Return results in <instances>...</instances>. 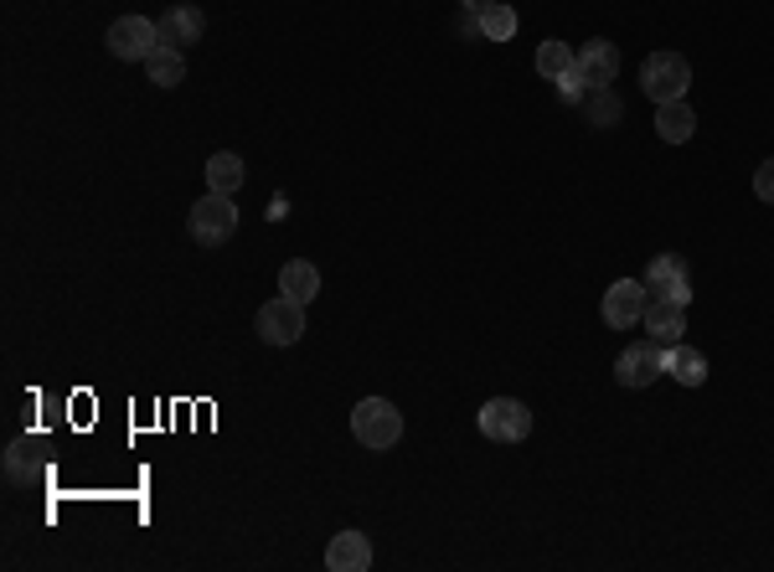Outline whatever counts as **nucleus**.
Wrapping results in <instances>:
<instances>
[{
	"mask_svg": "<svg viewBox=\"0 0 774 572\" xmlns=\"http://www.w3.org/2000/svg\"><path fill=\"white\" fill-rule=\"evenodd\" d=\"M692 129H697V114L686 98H671V104H656V135L667 144H686L692 140Z\"/></svg>",
	"mask_w": 774,
	"mask_h": 572,
	"instance_id": "2eb2a0df",
	"label": "nucleus"
},
{
	"mask_svg": "<svg viewBox=\"0 0 774 572\" xmlns=\"http://www.w3.org/2000/svg\"><path fill=\"white\" fill-rule=\"evenodd\" d=\"M650 330V340H661V346H677L686 330V304L677 300H650L646 304V320H640Z\"/></svg>",
	"mask_w": 774,
	"mask_h": 572,
	"instance_id": "ddd939ff",
	"label": "nucleus"
},
{
	"mask_svg": "<svg viewBox=\"0 0 774 572\" xmlns=\"http://www.w3.org/2000/svg\"><path fill=\"white\" fill-rule=\"evenodd\" d=\"M253 330H258L264 346H294V340L305 336V304H294V300L279 294V300H269L264 310H258Z\"/></svg>",
	"mask_w": 774,
	"mask_h": 572,
	"instance_id": "0eeeda50",
	"label": "nucleus"
},
{
	"mask_svg": "<svg viewBox=\"0 0 774 572\" xmlns=\"http://www.w3.org/2000/svg\"><path fill=\"white\" fill-rule=\"evenodd\" d=\"M754 191H759V201H770V207H774V155L754 171Z\"/></svg>",
	"mask_w": 774,
	"mask_h": 572,
	"instance_id": "5701e85b",
	"label": "nucleus"
},
{
	"mask_svg": "<svg viewBox=\"0 0 774 572\" xmlns=\"http://www.w3.org/2000/svg\"><path fill=\"white\" fill-rule=\"evenodd\" d=\"M460 5H465V11H486L490 0H460Z\"/></svg>",
	"mask_w": 774,
	"mask_h": 572,
	"instance_id": "393cba45",
	"label": "nucleus"
},
{
	"mask_svg": "<svg viewBox=\"0 0 774 572\" xmlns=\"http://www.w3.org/2000/svg\"><path fill=\"white\" fill-rule=\"evenodd\" d=\"M325 568L331 572H367L372 568V541L361 532H336L331 547H325Z\"/></svg>",
	"mask_w": 774,
	"mask_h": 572,
	"instance_id": "f8f14e48",
	"label": "nucleus"
},
{
	"mask_svg": "<svg viewBox=\"0 0 774 572\" xmlns=\"http://www.w3.org/2000/svg\"><path fill=\"white\" fill-rule=\"evenodd\" d=\"M238 186H243V161H238L233 150H217L212 161H207V191L238 197Z\"/></svg>",
	"mask_w": 774,
	"mask_h": 572,
	"instance_id": "a211bd4d",
	"label": "nucleus"
},
{
	"mask_svg": "<svg viewBox=\"0 0 774 572\" xmlns=\"http://www.w3.org/2000/svg\"><path fill=\"white\" fill-rule=\"evenodd\" d=\"M475 423H481V433H486L490 444H522L527 433H532V412L517 397H490Z\"/></svg>",
	"mask_w": 774,
	"mask_h": 572,
	"instance_id": "20e7f679",
	"label": "nucleus"
},
{
	"mask_svg": "<svg viewBox=\"0 0 774 572\" xmlns=\"http://www.w3.org/2000/svg\"><path fill=\"white\" fill-rule=\"evenodd\" d=\"M646 284L640 279H620V284H610V294H604V304H599V315H604V325L610 330H631V325L646 320Z\"/></svg>",
	"mask_w": 774,
	"mask_h": 572,
	"instance_id": "1a4fd4ad",
	"label": "nucleus"
},
{
	"mask_svg": "<svg viewBox=\"0 0 774 572\" xmlns=\"http://www.w3.org/2000/svg\"><path fill=\"white\" fill-rule=\"evenodd\" d=\"M351 433H357L361 448L382 454V448H393L403 439V412L388 397H361L357 408H351Z\"/></svg>",
	"mask_w": 774,
	"mask_h": 572,
	"instance_id": "f257e3e1",
	"label": "nucleus"
},
{
	"mask_svg": "<svg viewBox=\"0 0 774 572\" xmlns=\"http://www.w3.org/2000/svg\"><path fill=\"white\" fill-rule=\"evenodd\" d=\"M640 89L656 98V104H671V98H686L692 89V62L682 52H650L640 62Z\"/></svg>",
	"mask_w": 774,
	"mask_h": 572,
	"instance_id": "f03ea898",
	"label": "nucleus"
},
{
	"mask_svg": "<svg viewBox=\"0 0 774 572\" xmlns=\"http://www.w3.org/2000/svg\"><path fill=\"white\" fill-rule=\"evenodd\" d=\"M279 294L294 304H310L321 294V269H315L310 258H289L285 269H279Z\"/></svg>",
	"mask_w": 774,
	"mask_h": 572,
	"instance_id": "4468645a",
	"label": "nucleus"
},
{
	"mask_svg": "<svg viewBox=\"0 0 774 572\" xmlns=\"http://www.w3.org/2000/svg\"><path fill=\"white\" fill-rule=\"evenodd\" d=\"M574 68H578V52H568V42H542V47H538V72H542V78H553V83H558V78H568Z\"/></svg>",
	"mask_w": 774,
	"mask_h": 572,
	"instance_id": "412c9836",
	"label": "nucleus"
},
{
	"mask_svg": "<svg viewBox=\"0 0 774 572\" xmlns=\"http://www.w3.org/2000/svg\"><path fill=\"white\" fill-rule=\"evenodd\" d=\"M145 78L155 83V89H176L181 78H186V52L181 47H155V52L145 57Z\"/></svg>",
	"mask_w": 774,
	"mask_h": 572,
	"instance_id": "f3484780",
	"label": "nucleus"
},
{
	"mask_svg": "<svg viewBox=\"0 0 774 572\" xmlns=\"http://www.w3.org/2000/svg\"><path fill=\"white\" fill-rule=\"evenodd\" d=\"M186 227H192V237H197L201 248H222V243L238 233V207H233V197H217V191H207V197L192 207Z\"/></svg>",
	"mask_w": 774,
	"mask_h": 572,
	"instance_id": "7ed1b4c3",
	"label": "nucleus"
},
{
	"mask_svg": "<svg viewBox=\"0 0 774 572\" xmlns=\"http://www.w3.org/2000/svg\"><path fill=\"white\" fill-rule=\"evenodd\" d=\"M667 376H677L682 387H703V382H707V357L697 351V346L677 340V346H667Z\"/></svg>",
	"mask_w": 774,
	"mask_h": 572,
	"instance_id": "dca6fc26",
	"label": "nucleus"
},
{
	"mask_svg": "<svg viewBox=\"0 0 774 572\" xmlns=\"http://www.w3.org/2000/svg\"><path fill=\"white\" fill-rule=\"evenodd\" d=\"M161 42L165 47H192V42H201V32H207V16H201L197 5H171V11H161Z\"/></svg>",
	"mask_w": 774,
	"mask_h": 572,
	"instance_id": "9b49d317",
	"label": "nucleus"
},
{
	"mask_svg": "<svg viewBox=\"0 0 774 572\" xmlns=\"http://www.w3.org/2000/svg\"><path fill=\"white\" fill-rule=\"evenodd\" d=\"M584 114H589V125H594V129H610V125L625 119V104H620V93H614V89H589Z\"/></svg>",
	"mask_w": 774,
	"mask_h": 572,
	"instance_id": "6ab92c4d",
	"label": "nucleus"
},
{
	"mask_svg": "<svg viewBox=\"0 0 774 572\" xmlns=\"http://www.w3.org/2000/svg\"><path fill=\"white\" fill-rule=\"evenodd\" d=\"M155 47H161V26L150 16H119L108 26V52L119 62H145Z\"/></svg>",
	"mask_w": 774,
	"mask_h": 572,
	"instance_id": "423d86ee",
	"label": "nucleus"
},
{
	"mask_svg": "<svg viewBox=\"0 0 774 572\" xmlns=\"http://www.w3.org/2000/svg\"><path fill=\"white\" fill-rule=\"evenodd\" d=\"M475 21H481V36H486V42H511V36H517V11L501 5V0H490L486 11H475Z\"/></svg>",
	"mask_w": 774,
	"mask_h": 572,
	"instance_id": "aec40b11",
	"label": "nucleus"
},
{
	"mask_svg": "<svg viewBox=\"0 0 774 572\" xmlns=\"http://www.w3.org/2000/svg\"><path fill=\"white\" fill-rule=\"evenodd\" d=\"M646 294L650 300H677V304H692V273H686V258L677 253H661V258H650L646 269Z\"/></svg>",
	"mask_w": 774,
	"mask_h": 572,
	"instance_id": "6e6552de",
	"label": "nucleus"
},
{
	"mask_svg": "<svg viewBox=\"0 0 774 572\" xmlns=\"http://www.w3.org/2000/svg\"><path fill=\"white\" fill-rule=\"evenodd\" d=\"M285 217H289V201L274 197V201H269V222H285Z\"/></svg>",
	"mask_w": 774,
	"mask_h": 572,
	"instance_id": "b1692460",
	"label": "nucleus"
},
{
	"mask_svg": "<svg viewBox=\"0 0 774 572\" xmlns=\"http://www.w3.org/2000/svg\"><path fill=\"white\" fill-rule=\"evenodd\" d=\"M578 78H584L589 89H614V78H620V52H614V42H604V36L584 42V47H578Z\"/></svg>",
	"mask_w": 774,
	"mask_h": 572,
	"instance_id": "9d476101",
	"label": "nucleus"
},
{
	"mask_svg": "<svg viewBox=\"0 0 774 572\" xmlns=\"http://www.w3.org/2000/svg\"><path fill=\"white\" fill-rule=\"evenodd\" d=\"M614 376H620V387H650L656 376H667V346L650 336L625 346L620 361H614Z\"/></svg>",
	"mask_w": 774,
	"mask_h": 572,
	"instance_id": "39448f33",
	"label": "nucleus"
},
{
	"mask_svg": "<svg viewBox=\"0 0 774 572\" xmlns=\"http://www.w3.org/2000/svg\"><path fill=\"white\" fill-rule=\"evenodd\" d=\"M558 98H563V104H578V108H584V98H589V83L578 78V68L568 72V78H558Z\"/></svg>",
	"mask_w": 774,
	"mask_h": 572,
	"instance_id": "4be33fe9",
	"label": "nucleus"
}]
</instances>
